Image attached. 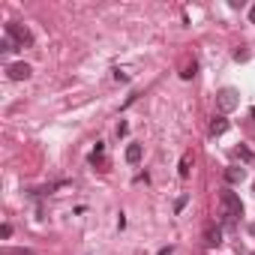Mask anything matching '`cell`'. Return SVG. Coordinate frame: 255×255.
I'll return each mask as SVG.
<instances>
[{
    "mask_svg": "<svg viewBox=\"0 0 255 255\" xmlns=\"http://www.w3.org/2000/svg\"><path fill=\"white\" fill-rule=\"evenodd\" d=\"M216 105H219L222 111H234V108L240 105V93H237L234 87H222V90L216 93Z\"/></svg>",
    "mask_w": 255,
    "mask_h": 255,
    "instance_id": "3957f363",
    "label": "cell"
},
{
    "mask_svg": "<svg viewBox=\"0 0 255 255\" xmlns=\"http://www.w3.org/2000/svg\"><path fill=\"white\" fill-rule=\"evenodd\" d=\"M195 69H198V66H195V60H192V63H189V66H186L180 75H183V78H192V75H195Z\"/></svg>",
    "mask_w": 255,
    "mask_h": 255,
    "instance_id": "7c38bea8",
    "label": "cell"
},
{
    "mask_svg": "<svg viewBox=\"0 0 255 255\" xmlns=\"http://www.w3.org/2000/svg\"><path fill=\"white\" fill-rule=\"evenodd\" d=\"M189 168H192V153H183V156H180V168H177V174L186 180V177H189Z\"/></svg>",
    "mask_w": 255,
    "mask_h": 255,
    "instance_id": "9c48e42d",
    "label": "cell"
},
{
    "mask_svg": "<svg viewBox=\"0 0 255 255\" xmlns=\"http://www.w3.org/2000/svg\"><path fill=\"white\" fill-rule=\"evenodd\" d=\"M6 72H9V78H12V81H24V78H30V72H33V69H30L27 63H12Z\"/></svg>",
    "mask_w": 255,
    "mask_h": 255,
    "instance_id": "5b68a950",
    "label": "cell"
},
{
    "mask_svg": "<svg viewBox=\"0 0 255 255\" xmlns=\"http://www.w3.org/2000/svg\"><path fill=\"white\" fill-rule=\"evenodd\" d=\"M225 129H228V120H225V117H213V123H210V135L216 138V135H222Z\"/></svg>",
    "mask_w": 255,
    "mask_h": 255,
    "instance_id": "52a82bcc",
    "label": "cell"
},
{
    "mask_svg": "<svg viewBox=\"0 0 255 255\" xmlns=\"http://www.w3.org/2000/svg\"><path fill=\"white\" fill-rule=\"evenodd\" d=\"M249 21H252V24H255V6H252V9H249Z\"/></svg>",
    "mask_w": 255,
    "mask_h": 255,
    "instance_id": "5bb4252c",
    "label": "cell"
},
{
    "mask_svg": "<svg viewBox=\"0 0 255 255\" xmlns=\"http://www.w3.org/2000/svg\"><path fill=\"white\" fill-rule=\"evenodd\" d=\"M219 213H222V222L234 225V222L243 216V204H240V195H237V192H222V195H219Z\"/></svg>",
    "mask_w": 255,
    "mask_h": 255,
    "instance_id": "6da1fadb",
    "label": "cell"
},
{
    "mask_svg": "<svg viewBox=\"0 0 255 255\" xmlns=\"http://www.w3.org/2000/svg\"><path fill=\"white\" fill-rule=\"evenodd\" d=\"M12 255H33L30 249H12Z\"/></svg>",
    "mask_w": 255,
    "mask_h": 255,
    "instance_id": "4fadbf2b",
    "label": "cell"
},
{
    "mask_svg": "<svg viewBox=\"0 0 255 255\" xmlns=\"http://www.w3.org/2000/svg\"><path fill=\"white\" fill-rule=\"evenodd\" d=\"M6 36H9L18 48H30V45H33V33H30L24 24H18V21H9V24H6Z\"/></svg>",
    "mask_w": 255,
    "mask_h": 255,
    "instance_id": "7a4b0ae2",
    "label": "cell"
},
{
    "mask_svg": "<svg viewBox=\"0 0 255 255\" xmlns=\"http://www.w3.org/2000/svg\"><path fill=\"white\" fill-rule=\"evenodd\" d=\"M0 51H3V54H9V51H15V42H12L9 36H3V42H0Z\"/></svg>",
    "mask_w": 255,
    "mask_h": 255,
    "instance_id": "8fae6325",
    "label": "cell"
},
{
    "mask_svg": "<svg viewBox=\"0 0 255 255\" xmlns=\"http://www.w3.org/2000/svg\"><path fill=\"white\" fill-rule=\"evenodd\" d=\"M126 162H129V165L141 162V144H129V147H126Z\"/></svg>",
    "mask_w": 255,
    "mask_h": 255,
    "instance_id": "8992f818",
    "label": "cell"
},
{
    "mask_svg": "<svg viewBox=\"0 0 255 255\" xmlns=\"http://www.w3.org/2000/svg\"><path fill=\"white\" fill-rule=\"evenodd\" d=\"M243 177H246V171H243V168H237V165L225 168V180H228V183H240Z\"/></svg>",
    "mask_w": 255,
    "mask_h": 255,
    "instance_id": "ba28073f",
    "label": "cell"
},
{
    "mask_svg": "<svg viewBox=\"0 0 255 255\" xmlns=\"http://www.w3.org/2000/svg\"><path fill=\"white\" fill-rule=\"evenodd\" d=\"M204 243H207V246H219V243H222V228L213 225V222H207V228H204Z\"/></svg>",
    "mask_w": 255,
    "mask_h": 255,
    "instance_id": "277c9868",
    "label": "cell"
},
{
    "mask_svg": "<svg viewBox=\"0 0 255 255\" xmlns=\"http://www.w3.org/2000/svg\"><path fill=\"white\" fill-rule=\"evenodd\" d=\"M234 153H237V156H240L243 162H252V159H255V156H252V150H249V147H243V144H240V147H237Z\"/></svg>",
    "mask_w": 255,
    "mask_h": 255,
    "instance_id": "30bf717a",
    "label": "cell"
}]
</instances>
